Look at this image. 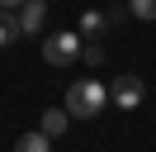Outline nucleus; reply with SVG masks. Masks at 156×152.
<instances>
[{"label": "nucleus", "instance_id": "1", "mask_svg": "<svg viewBox=\"0 0 156 152\" xmlns=\"http://www.w3.org/2000/svg\"><path fill=\"white\" fill-rule=\"evenodd\" d=\"M104 104H109V90L99 81H71V90H66V114L71 119H99Z\"/></svg>", "mask_w": 156, "mask_h": 152}, {"label": "nucleus", "instance_id": "2", "mask_svg": "<svg viewBox=\"0 0 156 152\" xmlns=\"http://www.w3.org/2000/svg\"><path fill=\"white\" fill-rule=\"evenodd\" d=\"M80 48H85V38L80 33H48L43 38V62L48 66H71V62H80Z\"/></svg>", "mask_w": 156, "mask_h": 152}, {"label": "nucleus", "instance_id": "3", "mask_svg": "<svg viewBox=\"0 0 156 152\" xmlns=\"http://www.w3.org/2000/svg\"><path fill=\"white\" fill-rule=\"evenodd\" d=\"M109 100H114L118 109H137V104L147 100V86H142V76H118V81H114V90H109Z\"/></svg>", "mask_w": 156, "mask_h": 152}, {"label": "nucleus", "instance_id": "4", "mask_svg": "<svg viewBox=\"0 0 156 152\" xmlns=\"http://www.w3.org/2000/svg\"><path fill=\"white\" fill-rule=\"evenodd\" d=\"M43 14H48V0H24V5H19V28H24V38H38V33H43Z\"/></svg>", "mask_w": 156, "mask_h": 152}, {"label": "nucleus", "instance_id": "5", "mask_svg": "<svg viewBox=\"0 0 156 152\" xmlns=\"http://www.w3.org/2000/svg\"><path fill=\"white\" fill-rule=\"evenodd\" d=\"M109 28H114V24H109V14H104V10H85V14H80V28H76V33L85 38V43H95V38H104Z\"/></svg>", "mask_w": 156, "mask_h": 152}, {"label": "nucleus", "instance_id": "6", "mask_svg": "<svg viewBox=\"0 0 156 152\" xmlns=\"http://www.w3.org/2000/svg\"><path fill=\"white\" fill-rule=\"evenodd\" d=\"M19 38H24V28H19V10H5V5H0V48L19 43Z\"/></svg>", "mask_w": 156, "mask_h": 152}, {"label": "nucleus", "instance_id": "7", "mask_svg": "<svg viewBox=\"0 0 156 152\" xmlns=\"http://www.w3.org/2000/svg\"><path fill=\"white\" fill-rule=\"evenodd\" d=\"M66 124H71V114H66V104H62V109H43L38 128L48 133V138H62V133H66Z\"/></svg>", "mask_w": 156, "mask_h": 152}, {"label": "nucleus", "instance_id": "8", "mask_svg": "<svg viewBox=\"0 0 156 152\" xmlns=\"http://www.w3.org/2000/svg\"><path fill=\"white\" fill-rule=\"evenodd\" d=\"M14 152H52V138L43 128H33V133H19L14 138Z\"/></svg>", "mask_w": 156, "mask_h": 152}, {"label": "nucleus", "instance_id": "9", "mask_svg": "<svg viewBox=\"0 0 156 152\" xmlns=\"http://www.w3.org/2000/svg\"><path fill=\"white\" fill-rule=\"evenodd\" d=\"M128 10L137 19H156V0H128Z\"/></svg>", "mask_w": 156, "mask_h": 152}, {"label": "nucleus", "instance_id": "10", "mask_svg": "<svg viewBox=\"0 0 156 152\" xmlns=\"http://www.w3.org/2000/svg\"><path fill=\"white\" fill-rule=\"evenodd\" d=\"M80 57H85L90 66H99V62H104V48H99V43H85V48H80Z\"/></svg>", "mask_w": 156, "mask_h": 152}, {"label": "nucleus", "instance_id": "11", "mask_svg": "<svg viewBox=\"0 0 156 152\" xmlns=\"http://www.w3.org/2000/svg\"><path fill=\"white\" fill-rule=\"evenodd\" d=\"M0 5H5V10H19V5H24V0H0Z\"/></svg>", "mask_w": 156, "mask_h": 152}]
</instances>
